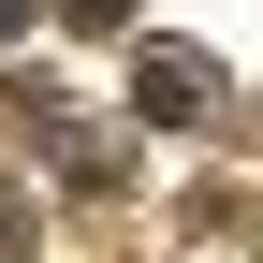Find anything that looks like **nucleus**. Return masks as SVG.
<instances>
[]
</instances>
